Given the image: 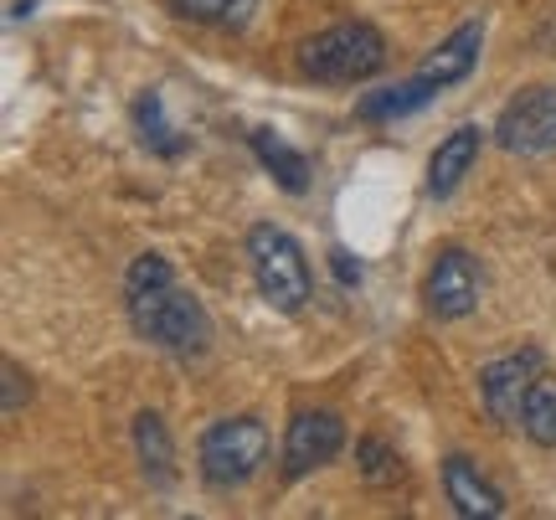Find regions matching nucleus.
<instances>
[{
    "label": "nucleus",
    "mask_w": 556,
    "mask_h": 520,
    "mask_svg": "<svg viewBox=\"0 0 556 520\" xmlns=\"http://www.w3.org/2000/svg\"><path fill=\"white\" fill-rule=\"evenodd\" d=\"M299 67L315 83H366L387 67V41L366 21H340L299 47Z\"/></svg>",
    "instance_id": "nucleus-1"
},
{
    "label": "nucleus",
    "mask_w": 556,
    "mask_h": 520,
    "mask_svg": "<svg viewBox=\"0 0 556 520\" xmlns=\"http://www.w3.org/2000/svg\"><path fill=\"white\" fill-rule=\"evenodd\" d=\"M129 325H135L139 341L160 345L170 356H201L206 341H212V320L191 294H180L176 283L165 289H150V294H135L129 300Z\"/></svg>",
    "instance_id": "nucleus-2"
},
{
    "label": "nucleus",
    "mask_w": 556,
    "mask_h": 520,
    "mask_svg": "<svg viewBox=\"0 0 556 520\" xmlns=\"http://www.w3.org/2000/svg\"><path fill=\"white\" fill-rule=\"evenodd\" d=\"M248 263H253V279H258V294L274 304L278 315H299L309 304V258L283 227L274 221H258L248 232Z\"/></svg>",
    "instance_id": "nucleus-3"
},
{
    "label": "nucleus",
    "mask_w": 556,
    "mask_h": 520,
    "mask_svg": "<svg viewBox=\"0 0 556 520\" xmlns=\"http://www.w3.org/2000/svg\"><path fill=\"white\" fill-rule=\"evenodd\" d=\"M197 459L212 490H238L268 464V428L258 418H222L201 433Z\"/></svg>",
    "instance_id": "nucleus-4"
},
{
    "label": "nucleus",
    "mask_w": 556,
    "mask_h": 520,
    "mask_svg": "<svg viewBox=\"0 0 556 520\" xmlns=\"http://www.w3.org/2000/svg\"><path fill=\"white\" fill-rule=\"evenodd\" d=\"M495 144L510 155H552L556 150V88H520L500 109Z\"/></svg>",
    "instance_id": "nucleus-5"
},
{
    "label": "nucleus",
    "mask_w": 556,
    "mask_h": 520,
    "mask_svg": "<svg viewBox=\"0 0 556 520\" xmlns=\"http://www.w3.org/2000/svg\"><path fill=\"white\" fill-rule=\"evenodd\" d=\"M541 381V356L536 351H520V356H505V360H490L479 371V397H484V413L505 428H520L526 418V397L531 386Z\"/></svg>",
    "instance_id": "nucleus-6"
},
{
    "label": "nucleus",
    "mask_w": 556,
    "mask_h": 520,
    "mask_svg": "<svg viewBox=\"0 0 556 520\" xmlns=\"http://www.w3.org/2000/svg\"><path fill=\"white\" fill-rule=\"evenodd\" d=\"M340 448H345V422L336 413H299L289 422V433H283V474L299 480V474H315L325 464L336 459Z\"/></svg>",
    "instance_id": "nucleus-7"
},
{
    "label": "nucleus",
    "mask_w": 556,
    "mask_h": 520,
    "mask_svg": "<svg viewBox=\"0 0 556 520\" xmlns=\"http://www.w3.org/2000/svg\"><path fill=\"white\" fill-rule=\"evenodd\" d=\"M479 304V268L464 248H443L428 274V309L438 320H464Z\"/></svg>",
    "instance_id": "nucleus-8"
},
{
    "label": "nucleus",
    "mask_w": 556,
    "mask_h": 520,
    "mask_svg": "<svg viewBox=\"0 0 556 520\" xmlns=\"http://www.w3.org/2000/svg\"><path fill=\"white\" fill-rule=\"evenodd\" d=\"M443 495H448V505H454L458 516H469V520L505 516V495H500L495 484L484 480L464 454H448V459H443Z\"/></svg>",
    "instance_id": "nucleus-9"
},
{
    "label": "nucleus",
    "mask_w": 556,
    "mask_h": 520,
    "mask_svg": "<svg viewBox=\"0 0 556 520\" xmlns=\"http://www.w3.org/2000/svg\"><path fill=\"white\" fill-rule=\"evenodd\" d=\"M479 47H484V26H479V21H469V26H458V31H454L448 41H443L438 52H428V58H422V67H417V78L428 83L433 93H443V88H454V83H464L469 73H475Z\"/></svg>",
    "instance_id": "nucleus-10"
},
{
    "label": "nucleus",
    "mask_w": 556,
    "mask_h": 520,
    "mask_svg": "<svg viewBox=\"0 0 556 520\" xmlns=\"http://www.w3.org/2000/svg\"><path fill=\"white\" fill-rule=\"evenodd\" d=\"M479 144H484V135H479V124H458L448 140L433 150V161H428V196H454L458 186H464V176L475 170L479 161Z\"/></svg>",
    "instance_id": "nucleus-11"
},
{
    "label": "nucleus",
    "mask_w": 556,
    "mask_h": 520,
    "mask_svg": "<svg viewBox=\"0 0 556 520\" xmlns=\"http://www.w3.org/2000/svg\"><path fill=\"white\" fill-rule=\"evenodd\" d=\"M135 448H139V464L155 490L176 480V448H170V433H165V418L160 413H139L135 418Z\"/></svg>",
    "instance_id": "nucleus-12"
},
{
    "label": "nucleus",
    "mask_w": 556,
    "mask_h": 520,
    "mask_svg": "<svg viewBox=\"0 0 556 520\" xmlns=\"http://www.w3.org/2000/svg\"><path fill=\"white\" fill-rule=\"evenodd\" d=\"M253 155L263 161V170H274V180L289 196H304V191H309V161L299 155L294 144L278 140L274 129H253Z\"/></svg>",
    "instance_id": "nucleus-13"
},
{
    "label": "nucleus",
    "mask_w": 556,
    "mask_h": 520,
    "mask_svg": "<svg viewBox=\"0 0 556 520\" xmlns=\"http://www.w3.org/2000/svg\"><path fill=\"white\" fill-rule=\"evenodd\" d=\"M433 99V88L422 78H407V83H397V88H381V93H366V99L356 103V114L361 119H371V124H381V119H402V114H417L422 103Z\"/></svg>",
    "instance_id": "nucleus-14"
},
{
    "label": "nucleus",
    "mask_w": 556,
    "mask_h": 520,
    "mask_svg": "<svg viewBox=\"0 0 556 520\" xmlns=\"http://www.w3.org/2000/svg\"><path fill=\"white\" fill-rule=\"evenodd\" d=\"M170 11L186 21H197V26H217V31H242L253 11H258V0H170Z\"/></svg>",
    "instance_id": "nucleus-15"
},
{
    "label": "nucleus",
    "mask_w": 556,
    "mask_h": 520,
    "mask_svg": "<svg viewBox=\"0 0 556 520\" xmlns=\"http://www.w3.org/2000/svg\"><path fill=\"white\" fill-rule=\"evenodd\" d=\"M135 124H139V140L150 144L155 155H180V150H186V140L165 124V99H160V93H139Z\"/></svg>",
    "instance_id": "nucleus-16"
},
{
    "label": "nucleus",
    "mask_w": 556,
    "mask_h": 520,
    "mask_svg": "<svg viewBox=\"0 0 556 520\" xmlns=\"http://www.w3.org/2000/svg\"><path fill=\"white\" fill-rule=\"evenodd\" d=\"M520 428H526V439H531V443H541V448H556V377H541L536 386H531Z\"/></svg>",
    "instance_id": "nucleus-17"
},
{
    "label": "nucleus",
    "mask_w": 556,
    "mask_h": 520,
    "mask_svg": "<svg viewBox=\"0 0 556 520\" xmlns=\"http://www.w3.org/2000/svg\"><path fill=\"white\" fill-rule=\"evenodd\" d=\"M165 283H176L170 263L160 258V253H139V258L129 263V279H124V300H135V294H150V289H165Z\"/></svg>",
    "instance_id": "nucleus-18"
},
{
    "label": "nucleus",
    "mask_w": 556,
    "mask_h": 520,
    "mask_svg": "<svg viewBox=\"0 0 556 520\" xmlns=\"http://www.w3.org/2000/svg\"><path fill=\"white\" fill-rule=\"evenodd\" d=\"M361 459H366L361 469H366V480H371V484H387V480H397V474H402V459L381 439H366V443H361Z\"/></svg>",
    "instance_id": "nucleus-19"
},
{
    "label": "nucleus",
    "mask_w": 556,
    "mask_h": 520,
    "mask_svg": "<svg viewBox=\"0 0 556 520\" xmlns=\"http://www.w3.org/2000/svg\"><path fill=\"white\" fill-rule=\"evenodd\" d=\"M21 392H31V386H26V377H21V366L5 360V413H16L21 407Z\"/></svg>",
    "instance_id": "nucleus-20"
},
{
    "label": "nucleus",
    "mask_w": 556,
    "mask_h": 520,
    "mask_svg": "<svg viewBox=\"0 0 556 520\" xmlns=\"http://www.w3.org/2000/svg\"><path fill=\"white\" fill-rule=\"evenodd\" d=\"M330 268H336L340 283H356L361 279V263H351V253H345V248H336V253H330Z\"/></svg>",
    "instance_id": "nucleus-21"
}]
</instances>
